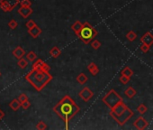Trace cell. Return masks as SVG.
<instances>
[{"label": "cell", "instance_id": "obj_1", "mask_svg": "<svg viewBox=\"0 0 153 130\" xmlns=\"http://www.w3.org/2000/svg\"><path fill=\"white\" fill-rule=\"evenodd\" d=\"M79 110V107L76 104L74 99L68 95L63 97L53 108V111L65 122L66 128H68V124L70 119L78 114Z\"/></svg>", "mask_w": 153, "mask_h": 130}, {"label": "cell", "instance_id": "obj_2", "mask_svg": "<svg viewBox=\"0 0 153 130\" xmlns=\"http://www.w3.org/2000/svg\"><path fill=\"white\" fill-rule=\"evenodd\" d=\"M25 79L34 87L36 91H41L51 81L52 76L49 73V72L43 71V70L33 69V71L25 76Z\"/></svg>", "mask_w": 153, "mask_h": 130}, {"label": "cell", "instance_id": "obj_3", "mask_svg": "<svg viewBox=\"0 0 153 130\" xmlns=\"http://www.w3.org/2000/svg\"><path fill=\"white\" fill-rule=\"evenodd\" d=\"M133 115H134V112L124 104L123 101L120 102L118 105L113 108L110 111V116L120 126L125 124L131 117H133Z\"/></svg>", "mask_w": 153, "mask_h": 130}, {"label": "cell", "instance_id": "obj_4", "mask_svg": "<svg viewBox=\"0 0 153 130\" xmlns=\"http://www.w3.org/2000/svg\"><path fill=\"white\" fill-rule=\"evenodd\" d=\"M97 34L98 33L97 31V29L94 28L88 22H85L83 24L81 31L76 36H78L84 44H88L93 41V39L97 35Z\"/></svg>", "mask_w": 153, "mask_h": 130}, {"label": "cell", "instance_id": "obj_5", "mask_svg": "<svg viewBox=\"0 0 153 130\" xmlns=\"http://www.w3.org/2000/svg\"><path fill=\"white\" fill-rule=\"evenodd\" d=\"M102 101L110 109H112L113 108H114L116 105H118L120 102L123 100H122V98L114 91V89H111V91L102 98Z\"/></svg>", "mask_w": 153, "mask_h": 130}, {"label": "cell", "instance_id": "obj_6", "mask_svg": "<svg viewBox=\"0 0 153 130\" xmlns=\"http://www.w3.org/2000/svg\"><path fill=\"white\" fill-rule=\"evenodd\" d=\"M18 4L19 0H1L0 1V6L6 12L11 11Z\"/></svg>", "mask_w": 153, "mask_h": 130}, {"label": "cell", "instance_id": "obj_7", "mask_svg": "<svg viewBox=\"0 0 153 130\" xmlns=\"http://www.w3.org/2000/svg\"><path fill=\"white\" fill-rule=\"evenodd\" d=\"M79 96L80 98L83 99V100H84L85 102H88V101H89L90 99L93 98L94 93H93V91H91V89H90L89 88L84 87V88L82 89V91L79 92Z\"/></svg>", "mask_w": 153, "mask_h": 130}, {"label": "cell", "instance_id": "obj_8", "mask_svg": "<svg viewBox=\"0 0 153 130\" xmlns=\"http://www.w3.org/2000/svg\"><path fill=\"white\" fill-rule=\"evenodd\" d=\"M149 123L147 120H145L143 117H139L136 120L133 122V126H134L137 129L139 130H143L148 126Z\"/></svg>", "mask_w": 153, "mask_h": 130}, {"label": "cell", "instance_id": "obj_9", "mask_svg": "<svg viewBox=\"0 0 153 130\" xmlns=\"http://www.w3.org/2000/svg\"><path fill=\"white\" fill-rule=\"evenodd\" d=\"M140 41L142 44H148L150 46H151L153 44V34L150 32H147L143 34L140 38Z\"/></svg>", "mask_w": 153, "mask_h": 130}, {"label": "cell", "instance_id": "obj_10", "mask_svg": "<svg viewBox=\"0 0 153 130\" xmlns=\"http://www.w3.org/2000/svg\"><path fill=\"white\" fill-rule=\"evenodd\" d=\"M18 13L20 14L24 18H27L29 15H32L33 9L30 6H21V8H19Z\"/></svg>", "mask_w": 153, "mask_h": 130}, {"label": "cell", "instance_id": "obj_11", "mask_svg": "<svg viewBox=\"0 0 153 130\" xmlns=\"http://www.w3.org/2000/svg\"><path fill=\"white\" fill-rule=\"evenodd\" d=\"M88 70L89 71V72L92 74V76H97L99 72V68L97 67V65L95 63H90L88 65Z\"/></svg>", "mask_w": 153, "mask_h": 130}, {"label": "cell", "instance_id": "obj_12", "mask_svg": "<svg viewBox=\"0 0 153 130\" xmlns=\"http://www.w3.org/2000/svg\"><path fill=\"white\" fill-rule=\"evenodd\" d=\"M83 27V24L80 21H76L72 25H71V29L73 30V32L78 35L79 34V32L81 31V29Z\"/></svg>", "mask_w": 153, "mask_h": 130}, {"label": "cell", "instance_id": "obj_13", "mask_svg": "<svg viewBox=\"0 0 153 130\" xmlns=\"http://www.w3.org/2000/svg\"><path fill=\"white\" fill-rule=\"evenodd\" d=\"M29 34L33 38H37L38 36H39L42 34V29L40 27H38L37 25H35L32 29H29Z\"/></svg>", "mask_w": 153, "mask_h": 130}, {"label": "cell", "instance_id": "obj_14", "mask_svg": "<svg viewBox=\"0 0 153 130\" xmlns=\"http://www.w3.org/2000/svg\"><path fill=\"white\" fill-rule=\"evenodd\" d=\"M24 53H25L24 50L22 47H20V46L16 47V48L14 50V51H13V54H14L17 59H21V58H23V56L24 55Z\"/></svg>", "mask_w": 153, "mask_h": 130}, {"label": "cell", "instance_id": "obj_15", "mask_svg": "<svg viewBox=\"0 0 153 130\" xmlns=\"http://www.w3.org/2000/svg\"><path fill=\"white\" fill-rule=\"evenodd\" d=\"M136 93L137 92H136V91L133 87H128V89L124 91V95H125L128 98H131V99L135 97Z\"/></svg>", "mask_w": 153, "mask_h": 130}, {"label": "cell", "instance_id": "obj_16", "mask_svg": "<svg viewBox=\"0 0 153 130\" xmlns=\"http://www.w3.org/2000/svg\"><path fill=\"white\" fill-rule=\"evenodd\" d=\"M88 78L86 76L85 73H80V74L78 75V77H76V82L81 85L86 84L88 82Z\"/></svg>", "mask_w": 153, "mask_h": 130}, {"label": "cell", "instance_id": "obj_17", "mask_svg": "<svg viewBox=\"0 0 153 130\" xmlns=\"http://www.w3.org/2000/svg\"><path fill=\"white\" fill-rule=\"evenodd\" d=\"M9 107H10L13 110H15V111H16L17 109L21 107V102L19 101V99L17 98H15V99H13V100L10 102V104H9Z\"/></svg>", "mask_w": 153, "mask_h": 130}, {"label": "cell", "instance_id": "obj_18", "mask_svg": "<svg viewBox=\"0 0 153 130\" xmlns=\"http://www.w3.org/2000/svg\"><path fill=\"white\" fill-rule=\"evenodd\" d=\"M50 54L53 57V58H57V57H59L61 54V50L58 48V47H56L54 46L53 48L51 49V51H50Z\"/></svg>", "mask_w": 153, "mask_h": 130}, {"label": "cell", "instance_id": "obj_19", "mask_svg": "<svg viewBox=\"0 0 153 130\" xmlns=\"http://www.w3.org/2000/svg\"><path fill=\"white\" fill-rule=\"evenodd\" d=\"M44 64H45V63L42 61V60L37 59L36 61L33 63V69H41V70H42Z\"/></svg>", "mask_w": 153, "mask_h": 130}, {"label": "cell", "instance_id": "obj_20", "mask_svg": "<svg viewBox=\"0 0 153 130\" xmlns=\"http://www.w3.org/2000/svg\"><path fill=\"white\" fill-rule=\"evenodd\" d=\"M121 74L122 75H125V76H127V77H131L132 75H133V72L131 71V70L128 67V66H126L125 68H124L122 71V72H121Z\"/></svg>", "mask_w": 153, "mask_h": 130}, {"label": "cell", "instance_id": "obj_21", "mask_svg": "<svg viewBox=\"0 0 153 130\" xmlns=\"http://www.w3.org/2000/svg\"><path fill=\"white\" fill-rule=\"evenodd\" d=\"M126 38L129 40L130 42H133L134 40L137 38V34H135L134 31H129L127 34H126Z\"/></svg>", "mask_w": 153, "mask_h": 130}, {"label": "cell", "instance_id": "obj_22", "mask_svg": "<svg viewBox=\"0 0 153 130\" xmlns=\"http://www.w3.org/2000/svg\"><path fill=\"white\" fill-rule=\"evenodd\" d=\"M26 58H27V60H28V61H29V62L33 63V62H35V61H36L37 56H36V54H35V53H34L33 51H30L29 53H27Z\"/></svg>", "mask_w": 153, "mask_h": 130}, {"label": "cell", "instance_id": "obj_23", "mask_svg": "<svg viewBox=\"0 0 153 130\" xmlns=\"http://www.w3.org/2000/svg\"><path fill=\"white\" fill-rule=\"evenodd\" d=\"M137 110H138V112H139L140 114L143 115V114H145V113L147 112L148 108H147V107H146L144 104H140V105L137 107Z\"/></svg>", "mask_w": 153, "mask_h": 130}, {"label": "cell", "instance_id": "obj_24", "mask_svg": "<svg viewBox=\"0 0 153 130\" xmlns=\"http://www.w3.org/2000/svg\"><path fill=\"white\" fill-rule=\"evenodd\" d=\"M17 64H18V66L20 67V68L24 69V68H26V67L28 66V62L26 61L25 59L21 58V59H19V61H18Z\"/></svg>", "mask_w": 153, "mask_h": 130}, {"label": "cell", "instance_id": "obj_25", "mask_svg": "<svg viewBox=\"0 0 153 130\" xmlns=\"http://www.w3.org/2000/svg\"><path fill=\"white\" fill-rule=\"evenodd\" d=\"M101 45L102 44H101V43L98 41V40H93V41L91 42V46L95 50H98L101 47Z\"/></svg>", "mask_w": 153, "mask_h": 130}, {"label": "cell", "instance_id": "obj_26", "mask_svg": "<svg viewBox=\"0 0 153 130\" xmlns=\"http://www.w3.org/2000/svg\"><path fill=\"white\" fill-rule=\"evenodd\" d=\"M130 79H131L130 77H127V76H125V75H122V76L120 77V79H119V81H120L123 85H126V84L129 83Z\"/></svg>", "mask_w": 153, "mask_h": 130}, {"label": "cell", "instance_id": "obj_27", "mask_svg": "<svg viewBox=\"0 0 153 130\" xmlns=\"http://www.w3.org/2000/svg\"><path fill=\"white\" fill-rule=\"evenodd\" d=\"M150 45H148V44H142L140 46V51L142 52V53H148L149 51H150Z\"/></svg>", "mask_w": 153, "mask_h": 130}, {"label": "cell", "instance_id": "obj_28", "mask_svg": "<svg viewBox=\"0 0 153 130\" xmlns=\"http://www.w3.org/2000/svg\"><path fill=\"white\" fill-rule=\"evenodd\" d=\"M36 128H37V129H39V130H43V129H46V128H47V125H46L44 122L40 121L39 123L37 124Z\"/></svg>", "mask_w": 153, "mask_h": 130}, {"label": "cell", "instance_id": "obj_29", "mask_svg": "<svg viewBox=\"0 0 153 130\" xmlns=\"http://www.w3.org/2000/svg\"><path fill=\"white\" fill-rule=\"evenodd\" d=\"M36 25V24H35V22L33 21V20H29L27 23H26V27L28 28V30L29 29H32L33 26H35Z\"/></svg>", "mask_w": 153, "mask_h": 130}, {"label": "cell", "instance_id": "obj_30", "mask_svg": "<svg viewBox=\"0 0 153 130\" xmlns=\"http://www.w3.org/2000/svg\"><path fill=\"white\" fill-rule=\"evenodd\" d=\"M8 26L10 27V29H12V30H14L15 28H16L17 23H16L15 20H11V21L8 23Z\"/></svg>", "mask_w": 153, "mask_h": 130}, {"label": "cell", "instance_id": "obj_31", "mask_svg": "<svg viewBox=\"0 0 153 130\" xmlns=\"http://www.w3.org/2000/svg\"><path fill=\"white\" fill-rule=\"evenodd\" d=\"M20 4H21L22 6H31L32 2L30 1V0H22V1L20 2Z\"/></svg>", "mask_w": 153, "mask_h": 130}, {"label": "cell", "instance_id": "obj_32", "mask_svg": "<svg viewBox=\"0 0 153 130\" xmlns=\"http://www.w3.org/2000/svg\"><path fill=\"white\" fill-rule=\"evenodd\" d=\"M18 99H19V101H20L21 103H23V102H24V101L28 100V98H27V96H26L25 94H21L20 96H19Z\"/></svg>", "mask_w": 153, "mask_h": 130}, {"label": "cell", "instance_id": "obj_33", "mask_svg": "<svg viewBox=\"0 0 153 130\" xmlns=\"http://www.w3.org/2000/svg\"><path fill=\"white\" fill-rule=\"evenodd\" d=\"M21 106L24 108V109H27V108H30V106H31V103L28 101V100H26V101H24V102H23V103H21Z\"/></svg>", "mask_w": 153, "mask_h": 130}, {"label": "cell", "instance_id": "obj_34", "mask_svg": "<svg viewBox=\"0 0 153 130\" xmlns=\"http://www.w3.org/2000/svg\"><path fill=\"white\" fill-rule=\"evenodd\" d=\"M5 116V114H4V112L1 110V109H0V120H1V119L3 118V117Z\"/></svg>", "mask_w": 153, "mask_h": 130}, {"label": "cell", "instance_id": "obj_35", "mask_svg": "<svg viewBox=\"0 0 153 130\" xmlns=\"http://www.w3.org/2000/svg\"><path fill=\"white\" fill-rule=\"evenodd\" d=\"M0 76H1V73H0Z\"/></svg>", "mask_w": 153, "mask_h": 130}]
</instances>
